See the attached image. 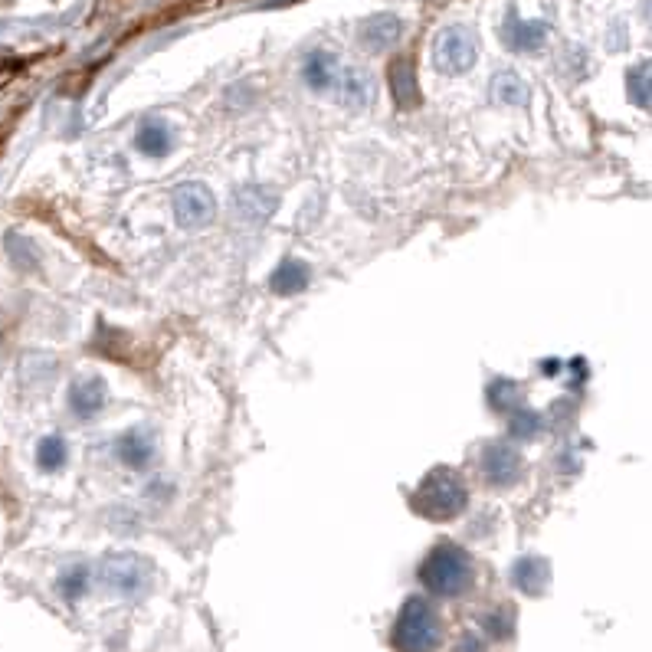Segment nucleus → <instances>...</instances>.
Segmentation results:
<instances>
[{
	"instance_id": "nucleus-12",
	"label": "nucleus",
	"mask_w": 652,
	"mask_h": 652,
	"mask_svg": "<svg viewBox=\"0 0 652 652\" xmlns=\"http://www.w3.org/2000/svg\"><path fill=\"white\" fill-rule=\"evenodd\" d=\"M112 453L128 469H145L154 459V436L148 430H128L115 440Z\"/></svg>"
},
{
	"instance_id": "nucleus-10",
	"label": "nucleus",
	"mask_w": 652,
	"mask_h": 652,
	"mask_svg": "<svg viewBox=\"0 0 652 652\" xmlns=\"http://www.w3.org/2000/svg\"><path fill=\"white\" fill-rule=\"evenodd\" d=\"M502 40L508 50H515V53H535L538 46H544V40H548V23L521 20L518 14H508L505 27H502Z\"/></svg>"
},
{
	"instance_id": "nucleus-13",
	"label": "nucleus",
	"mask_w": 652,
	"mask_h": 652,
	"mask_svg": "<svg viewBox=\"0 0 652 652\" xmlns=\"http://www.w3.org/2000/svg\"><path fill=\"white\" fill-rule=\"evenodd\" d=\"M512 584L528 597H541L551 584V564L544 557H518L512 564Z\"/></svg>"
},
{
	"instance_id": "nucleus-11",
	"label": "nucleus",
	"mask_w": 652,
	"mask_h": 652,
	"mask_svg": "<svg viewBox=\"0 0 652 652\" xmlns=\"http://www.w3.org/2000/svg\"><path fill=\"white\" fill-rule=\"evenodd\" d=\"M403 33V23L394 14H374L358 27V43L371 53H384L387 46H394Z\"/></svg>"
},
{
	"instance_id": "nucleus-4",
	"label": "nucleus",
	"mask_w": 652,
	"mask_h": 652,
	"mask_svg": "<svg viewBox=\"0 0 652 652\" xmlns=\"http://www.w3.org/2000/svg\"><path fill=\"white\" fill-rule=\"evenodd\" d=\"M479 59V43L466 27H449L443 30L433 43V66L443 76H462L476 66Z\"/></svg>"
},
{
	"instance_id": "nucleus-9",
	"label": "nucleus",
	"mask_w": 652,
	"mask_h": 652,
	"mask_svg": "<svg viewBox=\"0 0 652 652\" xmlns=\"http://www.w3.org/2000/svg\"><path fill=\"white\" fill-rule=\"evenodd\" d=\"M387 86H390V96H394L397 102V109L403 112H410V109H417V105L423 102L420 99V82H417V69H413V63L407 56H400L390 63L387 69Z\"/></svg>"
},
{
	"instance_id": "nucleus-14",
	"label": "nucleus",
	"mask_w": 652,
	"mask_h": 652,
	"mask_svg": "<svg viewBox=\"0 0 652 652\" xmlns=\"http://www.w3.org/2000/svg\"><path fill=\"white\" fill-rule=\"evenodd\" d=\"M335 92L348 109H367L374 102V76L367 69H341Z\"/></svg>"
},
{
	"instance_id": "nucleus-16",
	"label": "nucleus",
	"mask_w": 652,
	"mask_h": 652,
	"mask_svg": "<svg viewBox=\"0 0 652 652\" xmlns=\"http://www.w3.org/2000/svg\"><path fill=\"white\" fill-rule=\"evenodd\" d=\"M135 148L141 154H148V158H164V154H171L174 148V132L171 125L164 122V118H145L135 135Z\"/></svg>"
},
{
	"instance_id": "nucleus-7",
	"label": "nucleus",
	"mask_w": 652,
	"mask_h": 652,
	"mask_svg": "<svg viewBox=\"0 0 652 652\" xmlns=\"http://www.w3.org/2000/svg\"><path fill=\"white\" fill-rule=\"evenodd\" d=\"M171 210L184 230H200L217 217V200H213L210 187L204 184H181L171 194Z\"/></svg>"
},
{
	"instance_id": "nucleus-5",
	"label": "nucleus",
	"mask_w": 652,
	"mask_h": 652,
	"mask_svg": "<svg viewBox=\"0 0 652 652\" xmlns=\"http://www.w3.org/2000/svg\"><path fill=\"white\" fill-rule=\"evenodd\" d=\"M102 580L118 597H141L151 584V564L138 554H112L102 561Z\"/></svg>"
},
{
	"instance_id": "nucleus-15",
	"label": "nucleus",
	"mask_w": 652,
	"mask_h": 652,
	"mask_svg": "<svg viewBox=\"0 0 652 652\" xmlns=\"http://www.w3.org/2000/svg\"><path fill=\"white\" fill-rule=\"evenodd\" d=\"M338 76H341V69H338V59H335V56L325 53V50L308 53L305 66H302V79H305L308 89H315V92H335Z\"/></svg>"
},
{
	"instance_id": "nucleus-1",
	"label": "nucleus",
	"mask_w": 652,
	"mask_h": 652,
	"mask_svg": "<svg viewBox=\"0 0 652 652\" xmlns=\"http://www.w3.org/2000/svg\"><path fill=\"white\" fill-rule=\"evenodd\" d=\"M420 584L436 597H462L476 584V564L462 544L443 541L420 564Z\"/></svg>"
},
{
	"instance_id": "nucleus-2",
	"label": "nucleus",
	"mask_w": 652,
	"mask_h": 652,
	"mask_svg": "<svg viewBox=\"0 0 652 652\" xmlns=\"http://www.w3.org/2000/svg\"><path fill=\"white\" fill-rule=\"evenodd\" d=\"M413 512L430 518V521H453L466 512L469 505V485L456 469L440 466L426 472V479L417 485V492L410 495Z\"/></svg>"
},
{
	"instance_id": "nucleus-21",
	"label": "nucleus",
	"mask_w": 652,
	"mask_h": 652,
	"mask_svg": "<svg viewBox=\"0 0 652 652\" xmlns=\"http://www.w3.org/2000/svg\"><path fill=\"white\" fill-rule=\"evenodd\" d=\"M69 459V449H66V440L63 436H43L40 446H37V462L43 472H56L63 469Z\"/></svg>"
},
{
	"instance_id": "nucleus-25",
	"label": "nucleus",
	"mask_w": 652,
	"mask_h": 652,
	"mask_svg": "<svg viewBox=\"0 0 652 652\" xmlns=\"http://www.w3.org/2000/svg\"><path fill=\"white\" fill-rule=\"evenodd\" d=\"M89 590V571L86 567H73V571H66L59 577V594L66 600H79L82 594Z\"/></svg>"
},
{
	"instance_id": "nucleus-17",
	"label": "nucleus",
	"mask_w": 652,
	"mask_h": 652,
	"mask_svg": "<svg viewBox=\"0 0 652 652\" xmlns=\"http://www.w3.org/2000/svg\"><path fill=\"white\" fill-rule=\"evenodd\" d=\"M308 279H312V269H308L302 259H282L272 272L269 289L276 295H299L308 289Z\"/></svg>"
},
{
	"instance_id": "nucleus-20",
	"label": "nucleus",
	"mask_w": 652,
	"mask_h": 652,
	"mask_svg": "<svg viewBox=\"0 0 652 652\" xmlns=\"http://www.w3.org/2000/svg\"><path fill=\"white\" fill-rule=\"evenodd\" d=\"M492 96L502 105H525L528 102V86L515 73H499L492 79Z\"/></svg>"
},
{
	"instance_id": "nucleus-19",
	"label": "nucleus",
	"mask_w": 652,
	"mask_h": 652,
	"mask_svg": "<svg viewBox=\"0 0 652 652\" xmlns=\"http://www.w3.org/2000/svg\"><path fill=\"white\" fill-rule=\"evenodd\" d=\"M626 92H630L633 105L652 112V59L633 66L630 73H626Z\"/></svg>"
},
{
	"instance_id": "nucleus-23",
	"label": "nucleus",
	"mask_w": 652,
	"mask_h": 652,
	"mask_svg": "<svg viewBox=\"0 0 652 652\" xmlns=\"http://www.w3.org/2000/svg\"><path fill=\"white\" fill-rule=\"evenodd\" d=\"M541 430V417L535 410L528 407H518L512 410V423H508V433H512V440H535Z\"/></svg>"
},
{
	"instance_id": "nucleus-18",
	"label": "nucleus",
	"mask_w": 652,
	"mask_h": 652,
	"mask_svg": "<svg viewBox=\"0 0 652 652\" xmlns=\"http://www.w3.org/2000/svg\"><path fill=\"white\" fill-rule=\"evenodd\" d=\"M236 207H240L246 220H266L269 213L276 210V197H272V191H266V187L250 184L236 194Z\"/></svg>"
},
{
	"instance_id": "nucleus-6",
	"label": "nucleus",
	"mask_w": 652,
	"mask_h": 652,
	"mask_svg": "<svg viewBox=\"0 0 652 652\" xmlns=\"http://www.w3.org/2000/svg\"><path fill=\"white\" fill-rule=\"evenodd\" d=\"M479 469H482V479L489 482L492 489H508V485H515L525 476V459H521V453L512 443L495 440V443L482 446Z\"/></svg>"
},
{
	"instance_id": "nucleus-8",
	"label": "nucleus",
	"mask_w": 652,
	"mask_h": 652,
	"mask_svg": "<svg viewBox=\"0 0 652 652\" xmlns=\"http://www.w3.org/2000/svg\"><path fill=\"white\" fill-rule=\"evenodd\" d=\"M105 400H109V387H105L102 377H79V381L69 387V410H73L76 420H92L99 417Z\"/></svg>"
},
{
	"instance_id": "nucleus-24",
	"label": "nucleus",
	"mask_w": 652,
	"mask_h": 652,
	"mask_svg": "<svg viewBox=\"0 0 652 652\" xmlns=\"http://www.w3.org/2000/svg\"><path fill=\"white\" fill-rule=\"evenodd\" d=\"M482 626H485V636H492V639H508L515 630V616L508 607H499V610H492V613H485L482 616Z\"/></svg>"
},
{
	"instance_id": "nucleus-22",
	"label": "nucleus",
	"mask_w": 652,
	"mask_h": 652,
	"mask_svg": "<svg viewBox=\"0 0 652 652\" xmlns=\"http://www.w3.org/2000/svg\"><path fill=\"white\" fill-rule=\"evenodd\" d=\"M485 397H489V407L492 410H499V413H512V410H518L515 403L521 400V387L515 384V381H492L489 384V390H485Z\"/></svg>"
},
{
	"instance_id": "nucleus-3",
	"label": "nucleus",
	"mask_w": 652,
	"mask_h": 652,
	"mask_svg": "<svg viewBox=\"0 0 652 652\" xmlns=\"http://www.w3.org/2000/svg\"><path fill=\"white\" fill-rule=\"evenodd\" d=\"M443 639V626H440V613L426 597H410L403 600V607L397 613L394 623V643L397 652H436Z\"/></svg>"
},
{
	"instance_id": "nucleus-26",
	"label": "nucleus",
	"mask_w": 652,
	"mask_h": 652,
	"mask_svg": "<svg viewBox=\"0 0 652 652\" xmlns=\"http://www.w3.org/2000/svg\"><path fill=\"white\" fill-rule=\"evenodd\" d=\"M456 652H485V643H482L479 636L469 633L466 639H459V649H456Z\"/></svg>"
}]
</instances>
